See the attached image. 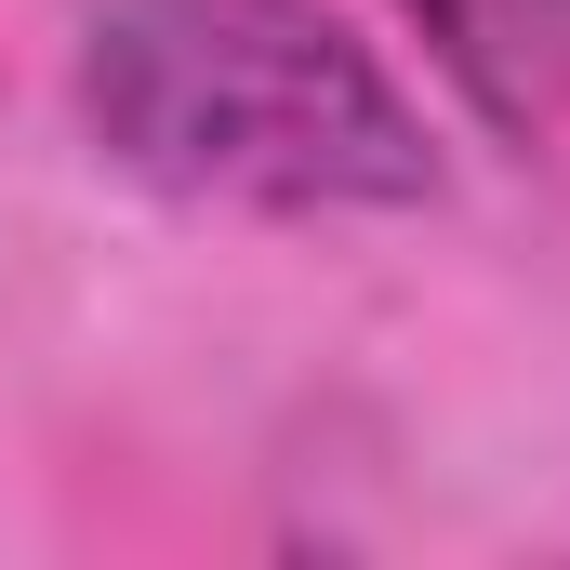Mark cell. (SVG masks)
Segmentation results:
<instances>
[{"mask_svg":"<svg viewBox=\"0 0 570 570\" xmlns=\"http://www.w3.org/2000/svg\"><path fill=\"white\" fill-rule=\"evenodd\" d=\"M80 134L213 213H412L425 107L332 0H80Z\"/></svg>","mask_w":570,"mask_h":570,"instance_id":"1","label":"cell"},{"mask_svg":"<svg viewBox=\"0 0 570 570\" xmlns=\"http://www.w3.org/2000/svg\"><path fill=\"white\" fill-rule=\"evenodd\" d=\"M491 134L544 146L570 120V0H399Z\"/></svg>","mask_w":570,"mask_h":570,"instance_id":"2","label":"cell"}]
</instances>
